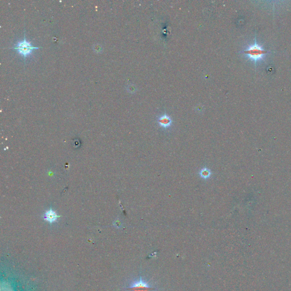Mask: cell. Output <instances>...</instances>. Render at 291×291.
Segmentation results:
<instances>
[{
    "mask_svg": "<svg viewBox=\"0 0 291 291\" xmlns=\"http://www.w3.org/2000/svg\"><path fill=\"white\" fill-rule=\"evenodd\" d=\"M199 175L202 179H205V180H207L210 177V176L212 175V172H211L210 169H209L208 168L204 167L200 171Z\"/></svg>",
    "mask_w": 291,
    "mask_h": 291,
    "instance_id": "6",
    "label": "cell"
},
{
    "mask_svg": "<svg viewBox=\"0 0 291 291\" xmlns=\"http://www.w3.org/2000/svg\"><path fill=\"white\" fill-rule=\"evenodd\" d=\"M41 47H35L31 45V42H29L26 40V33L24 30V39L23 41L19 42H18L17 44L16 45V46L10 48L11 49L16 50V51L18 53H19L22 56H23L24 58V61L25 63L26 59L31 54V53L34 51V50H36L41 48Z\"/></svg>",
    "mask_w": 291,
    "mask_h": 291,
    "instance_id": "2",
    "label": "cell"
},
{
    "mask_svg": "<svg viewBox=\"0 0 291 291\" xmlns=\"http://www.w3.org/2000/svg\"><path fill=\"white\" fill-rule=\"evenodd\" d=\"M58 217V215H56V213L52 210H50L46 212L44 215L45 220L49 222L50 223H53L56 221Z\"/></svg>",
    "mask_w": 291,
    "mask_h": 291,
    "instance_id": "5",
    "label": "cell"
},
{
    "mask_svg": "<svg viewBox=\"0 0 291 291\" xmlns=\"http://www.w3.org/2000/svg\"><path fill=\"white\" fill-rule=\"evenodd\" d=\"M267 53L268 51L267 50L258 44L256 39L253 44L250 45L243 51V53L248 58L255 63L262 60Z\"/></svg>",
    "mask_w": 291,
    "mask_h": 291,
    "instance_id": "1",
    "label": "cell"
},
{
    "mask_svg": "<svg viewBox=\"0 0 291 291\" xmlns=\"http://www.w3.org/2000/svg\"><path fill=\"white\" fill-rule=\"evenodd\" d=\"M154 290L142 278L134 281L128 288L130 291H153Z\"/></svg>",
    "mask_w": 291,
    "mask_h": 291,
    "instance_id": "3",
    "label": "cell"
},
{
    "mask_svg": "<svg viewBox=\"0 0 291 291\" xmlns=\"http://www.w3.org/2000/svg\"><path fill=\"white\" fill-rule=\"evenodd\" d=\"M158 122L162 127L164 128H167L171 126L172 123V120L167 115H164L163 116L160 117L158 119Z\"/></svg>",
    "mask_w": 291,
    "mask_h": 291,
    "instance_id": "4",
    "label": "cell"
}]
</instances>
